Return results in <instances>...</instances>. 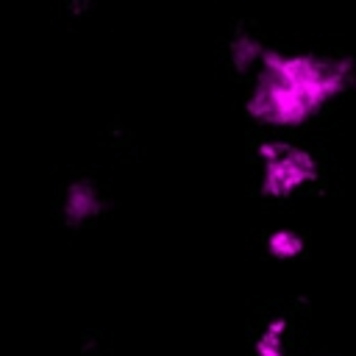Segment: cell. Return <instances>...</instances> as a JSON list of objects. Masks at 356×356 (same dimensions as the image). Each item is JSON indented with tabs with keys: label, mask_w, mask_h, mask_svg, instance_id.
I'll list each match as a JSON object with an SVG mask.
<instances>
[{
	"label": "cell",
	"mask_w": 356,
	"mask_h": 356,
	"mask_svg": "<svg viewBox=\"0 0 356 356\" xmlns=\"http://www.w3.org/2000/svg\"><path fill=\"white\" fill-rule=\"evenodd\" d=\"M256 70V86L245 108L253 120L275 128L306 122L350 83V64L325 56L264 50Z\"/></svg>",
	"instance_id": "1"
},
{
	"label": "cell",
	"mask_w": 356,
	"mask_h": 356,
	"mask_svg": "<svg viewBox=\"0 0 356 356\" xmlns=\"http://www.w3.org/2000/svg\"><path fill=\"white\" fill-rule=\"evenodd\" d=\"M259 159H261V192L270 197H289L317 175V164L312 153L289 142L261 145Z\"/></svg>",
	"instance_id": "2"
},
{
	"label": "cell",
	"mask_w": 356,
	"mask_h": 356,
	"mask_svg": "<svg viewBox=\"0 0 356 356\" xmlns=\"http://www.w3.org/2000/svg\"><path fill=\"white\" fill-rule=\"evenodd\" d=\"M103 209V197L92 181H72L64 197V217L70 225H83L95 220Z\"/></svg>",
	"instance_id": "3"
},
{
	"label": "cell",
	"mask_w": 356,
	"mask_h": 356,
	"mask_svg": "<svg viewBox=\"0 0 356 356\" xmlns=\"http://www.w3.org/2000/svg\"><path fill=\"white\" fill-rule=\"evenodd\" d=\"M267 250H270L275 259L289 261V259H295V256L303 250V239H300L295 231L281 228V231H275V234L267 236Z\"/></svg>",
	"instance_id": "4"
},
{
	"label": "cell",
	"mask_w": 356,
	"mask_h": 356,
	"mask_svg": "<svg viewBox=\"0 0 356 356\" xmlns=\"http://www.w3.org/2000/svg\"><path fill=\"white\" fill-rule=\"evenodd\" d=\"M261 53H264V47H261L256 39H250V36H239V39L231 42V61H234L236 70L259 67Z\"/></svg>",
	"instance_id": "5"
}]
</instances>
